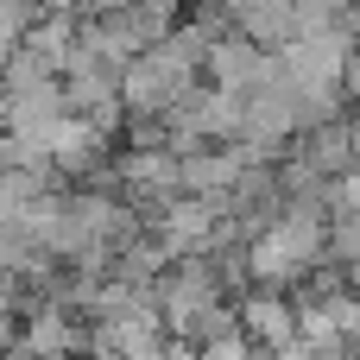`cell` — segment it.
<instances>
[{
	"label": "cell",
	"instance_id": "cell-1",
	"mask_svg": "<svg viewBox=\"0 0 360 360\" xmlns=\"http://www.w3.org/2000/svg\"><path fill=\"white\" fill-rule=\"evenodd\" d=\"M323 253H329V209H323V202H285V215L266 221V228L240 247V266H247V278L285 291L297 272L323 266Z\"/></svg>",
	"mask_w": 360,
	"mask_h": 360
},
{
	"label": "cell",
	"instance_id": "cell-2",
	"mask_svg": "<svg viewBox=\"0 0 360 360\" xmlns=\"http://www.w3.org/2000/svg\"><path fill=\"white\" fill-rule=\"evenodd\" d=\"M152 297H158L171 335H196L202 316L221 304V297H215V253H190V259H177V266L152 285Z\"/></svg>",
	"mask_w": 360,
	"mask_h": 360
},
{
	"label": "cell",
	"instance_id": "cell-3",
	"mask_svg": "<svg viewBox=\"0 0 360 360\" xmlns=\"http://www.w3.org/2000/svg\"><path fill=\"white\" fill-rule=\"evenodd\" d=\"M202 76H209V89L253 95V89H266V82L278 76V51H259L253 38H240V32H221V38L209 44V57H202Z\"/></svg>",
	"mask_w": 360,
	"mask_h": 360
},
{
	"label": "cell",
	"instance_id": "cell-4",
	"mask_svg": "<svg viewBox=\"0 0 360 360\" xmlns=\"http://www.w3.org/2000/svg\"><path fill=\"white\" fill-rule=\"evenodd\" d=\"M114 177H120V196H127L133 209H139V202L165 209V202L184 196V158H177L171 146H133V152L114 165Z\"/></svg>",
	"mask_w": 360,
	"mask_h": 360
},
{
	"label": "cell",
	"instance_id": "cell-5",
	"mask_svg": "<svg viewBox=\"0 0 360 360\" xmlns=\"http://www.w3.org/2000/svg\"><path fill=\"white\" fill-rule=\"evenodd\" d=\"M240 329H247L253 348H291V342H297V304H291L285 291L259 285V291L240 297Z\"/></svg>",
	"mask_w": 360,
	"mask_h": 360
},
{
	"label": "cell",
	"instance_id": "cell-6",
	"mask_svg": "<svg viewBox=\"0 0 360 360\" xmlns=\"http://www.w3.org/2000/svg\"><path fill=\"white\" fill-rule=\"evenodd\" d=\"M101 158H108V127L89 114H63L51 133V165L57 171H95Z\"/></svg>",
	"mask_w": 360,
	"mask_h": 360
},
{
	"label": "cell",
	"instance_id": "cell-7",
	"mask_svg": "<svg viewBox=\"0 0 360 360\" xmlns=\"http://www.w3.org/2000/svg\"><path fill=\"white\" fill-rule=\"evenodd\" d=\"M234 32L253 38L259 51H285V44L297 38V0H240Z\"/></svg>",
	"mask_w": 360,
	"mask_h": 360
},
{
	"label": "cell",
	"instance_id": "cell-8",
	"mask_svg": "<svg viewBox=\"0 0 360 360\" xmlns=\"http://www.w3.org/2000/svg\"><path fill=\"white\" fill-rule=\"evenodd\" d=\"M310 171H323V177H335V171H348L360 165V146H354V120H316L310 133H304V152H297Z\"/></svg>",
	"mask_w": 360,
	"mask_h": 360
},
{
	"label": "cell",
	"instance_id": "cell-9",
	"mask_svg": "<svg viewBox=\"0 0 360 360\" xmlns=\"http://www.w3.org/2000/svg\"><path fill=\"white\" fill-rule=\"evenodd\" d=\"M323 209H329V215H360V165L335 171V177L323 184Z\"/></svg>",
	"mask_w": 360,
	"mask_h": 360
},
{
	"label": "cell",
	"instance_id": "cell-10",
	"mask_svg": "<svg viewBox=\"0 0 360 360\" xmlns=\"http://www.w3.org/2000/svg\"><path fill=\"white\" fill-rule=\"evenodd\" d=\"M202 360H253V342H247V329H234V335H215V342H202Z\"/></svg>",
	"mask_w": 360,
	"mask_h": 360
},
{
	"label": "cell",
	"instance_id": "cell-11",
	"mask_svg": "<svg viewBox=\"0 0 360 360\" xmlns=\"http://www.w3.org/2000/svg\"><path fill=\"white\" fill-rule=\"evenodd\" d=\"M342 89H348V101H360V44H354V57H348V76H342Z\"/></svg>",
	"mask_w": 360,
	"mask_h": 360
},
{
	"label": "cell",
	"instance_id": "cell-12",
	"mask_svg": "<svg viewBox=\"0 0 360 360\" xmlns=\"http://www.w3.org/2000/svg\"><path fill=\"white\" fill-rule=\"evenodd\" d=\"M38 6H44V13H76V19H82V0H38Z\"/></svg>",
	"mask_w": 360,
	"mask_h": 360
},
{
	"label": "cell",
	"instance_id": "cell-13",
	"mask_svg": "<svg viewBox=\"0 0 360 360\" xmlns=\"http://www.w3.org/2000/svg\"><path fill=\"white\" fill-rule=\"evenodd\" d=\"M146 6H158V13H184V6H196V0H146Z\"/></svg>",
	"mask_w": 360,
	"mask_h": 360
},
{
	"label": "cell",
	"instance_id": "cell-14",
	"mask_svg": "<svg viewBox=\"0 0 360 360\" xmlns=\"http://www.w3.org/2000/svg\"><path fill=\"white\" fill-rule=\"evenodd\" d=\"M348 285H354V291H360V259H354V266H348Z\"/></svg>",
	"mask_w": 360,
	"mask_h": 360
},
{
	"label": "cell",
	"instance_id": "cell-15",
	"mask_svg": "<svg viewBox=\"0 0 360 360\" xmlns=\"http://www.w3.org/2000/svg\"><path fill=\"white\" fill-rule=\"evenodd\" d=\"M6 360H32V354H19V348H13V354H6Z\"/></svg>",
	"mask_w": 360,
	"mask_h": 360
},
{
	"label": "cell",
	"instance_id": "cell-16",
	"mask_svg": "<svg viewBox=\"0 0 360 360\" xmlns=\"http://www.w3.org/2000/svg\"><path fill=\"white\" fill-rule=\"evenodd\" d=\"M354 146H360V114H354Z\"/></svg>",
	"mask_w": 360,
	"mask_h": 360
}]
</instances>
